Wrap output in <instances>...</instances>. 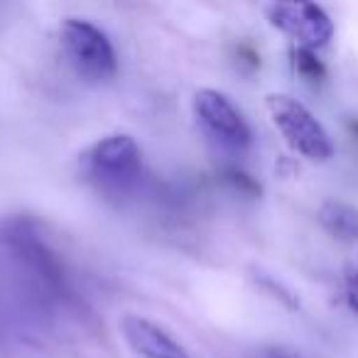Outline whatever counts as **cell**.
Segmentation results:
<instances>
[{"label": "cell", "mask_w": 358, "mask_h": 358, "mask_svg": "<svg viewBox=\"0 0 358 358\" xmlns=\"http://www.w3.org/2000/svg\"><path fill=\"white\" fill-rule=\"evenodd\" d=\"M84 172L103 192H128L143 177V150L133 135L113 133L94 143L81 157Z\"/></svg>", "instance_id": "1"}, {"label": "cell", "mask_w": 358, "mask_h": 358, "mask_svg": "<svg viewBox=\"0 0 358 358\" xmlns=\"http://www.w3.org/2000/svg\"><path fill=\"white\" fill-rule=\"evenodd\" d=\"M194 115L206 135L221 148L243 152L250 145V128L241 110L226 94L216 89H201L194 96Z\"/></svg>", "instance_id": "4"}, {"label": "cell", "mask_w": 358, "mask_h": 358, "mask_svg": "<svg viewBox=\"0 0 358 358\" xmlns=\"http://www.w3.org/2000/svg\"><path fill=\"white\" fill-rule=\"evenodd\" d=\"M294 64H297L299 74L307 76V79H319V76L324 74L322 64H319L317 59H314V55L309 50H294Z\"/></svg>", "instance_id": "9"}, {"label": "cell", "mask_w": 358, "mask_h": 358, "mask_svg": "<svg viewBox=\"0 0 358 358\" xmlns=\"http://www.w3.org/2000/svg\"><path fill=\"white\" fill-rule=\"evenodd\" d=\"M273 27L297 42L299 50H319L334 37V22L314 3H273L265 8Z\"/></svg>", "instance_id": "5"}, {"label": "cell", "mask_w": 358, "mask_h": 358, "mask_svg": "<svg viewBox=\"0 0 358 358\" xmlns=\"http://www.w3.org/2000/svg\"><path fill=\"white\" fill-rule=\"evenodd\" d=\"M6 241L13 248V253L20 255L22 263L35 273V278H40L42 285L52 289H64V275H62L59 260L47 250V245L35 234H30L25 226H8Z\"/></svg>", "instance_id": "7"}, {"label": "cell", "mask_w": 358, "mask_h": 358, "mask_svg": "<svg viewBox=\"0 0 358 358\" xmlns=\"http://www.w3.org/2000/svg\"><path fill=\"white\" fill-rule=\"evenodd\" d=\"M346 302L351 312L358 314V253L346 268Z\"/></svg>", "instance_id": "10"}, {"label": "cell", "mask_w": 358, "mask_h": 358, "mask_svg": "<svg viewBox=\"0 0 358 358\" xmlns=\"http://www.w3.org/2000/svg\"><path fill=\"white\" fill-rule=\"evenodd\" d=\"M255 358H302V356L289 351V348H285V346H265L255 353Z\"/></svg>", "instance_id": "11"}, {"label": "cell", "mask_w": 358, "mask_h": 358, "mask_svg": "<svg viewBox=\"0 0 358 358\" xmlns=\"http://www.w3.org/2000/svg\"><path fill=\"white\" fill-rule=\"evenodd\" d=\"M120 334L140 358H192L172 334L138 314H125L120 319Z\"/></svg>", "instance_id": "6"}, {"label": "cell", "mask_w": 358, "mask_h": 358, "mask_svg": "<svg viewBox=\"0 0 358 358\" xmlns=\"http://www.w3.org/2000/svg\"><path fill=\"white\" fill-rule=\"evenodd\" d=\"M59 37L64 55L81 76L91 81H106L118 71V59L110 40L89 20L69 17L62 22Z\"/></svg>", "instance_id": "3"}, {"label": "cell", "mask_w": 358, "mask_h": 358, "mask_svg": "<svg viewBox=\"0 0 358 358\" xmlns=\"http://www.w3.org/2000/svg\"><path fill=\"white\" fill-rule=\"evenodd\" d=\"M317 221L329 236L338 241H358V209L346 201H324L317 211Z\"/></svg>", "instance_id": "8"}, {"label": "cell", "mask_w": 358, "mask_h": 358, "mask_svg": "<svg viewBox=\"0 0 358 358\" xmlns=\"http://www.w3.org/2000/svg\"><path fill=\"white\" fill-rule=\"evenodd\" d=\"M275 128L282 133L287 145L309 162H327L334 155V143L324 125L304 103L287 94H270L265 99Z\"/></svg>", "instance_id": "2"}]
</instances>
